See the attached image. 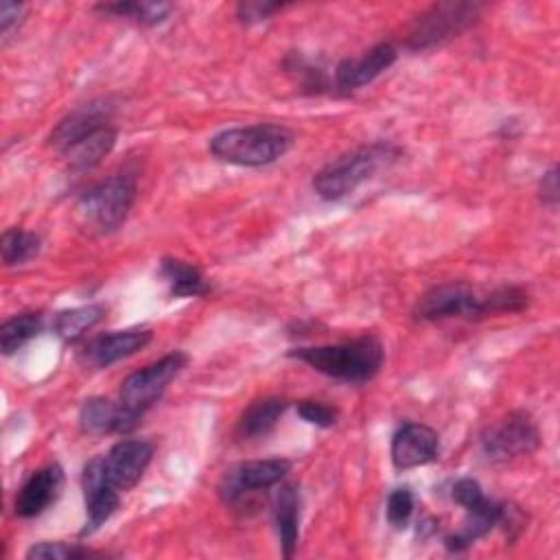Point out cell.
<instances>
[{
  "instance_id": "obj_1",
  "label": "cell",
  "mask_w": 560,
  "mask_h": 560,
  "mask_svg": "<svg viewBox=\"0 0 560 560\" xmlns=\"http://www.w3.org/2000/svg\"><path fill=\"white\" fill-rule=\"evenodd\" d=\"M289 357L304 361L313 370L346 383H365L383 368L385 350L376 335H361L341 343L295 348Z\"/></svg>"
},
{
  "instance_id": "obj_2",
  "label": "cell",
  "mask_w": 560,
  "mask_h": 560,
  "mask_svg": "<svg viewBox=\"0 0 560 560\" xmlns=\"http://www.w3.org/2000/svg\"><path fill=\"white\" fill-rule=\"evenodd\" d=\"M293 144V131L284 125L258 122L223 129L212 136L210 153L236 166H265L280 160Z\"/></svg>"
},
{
  "instance_id": "obj_3",
  "label": "cell",
  "mask_w": 560,
  "mask_h": 560,
  "mask_svg": "<svg viewBox=\"0 0 560 560\" xmlns=\"http://www.w3.org/2000/svg\"><path fill=\"white\" fill-rule=\"evenodd\" d=\"M400 149L392 142H372L341 153L313 177L315 192L326 201H339L372 179L383 166L396 162Z\"/></svg>"
},
{
  "instance_id": "obj_4",
  "label": "cell",
  "mask_w": 560,
  "mask_h": 560,
  "mask_svg": "<svg viewBox=\"0 0 560 560\" xmlns=\"http://www.w3.org/2000/svg\"><path fill=\"white\" fill-rule=\"evenodd\" d=\"M136 197V177L118 173L88 188L77 203V212L90 228L98 232H114L127 219Z\"/></svg>"
},
{
  "instance_id": "obj_5",
  "label": "cell",
  "mask_w": 560,
  "mask_h": 560,
  "mask_svg": "<svg viewBox=\"0 0 560 560\" xmlns=\"http://www.w3.org/2000/svg\"><path fill=\"white\" fill-rule=\"evenodd\" d=\"M479 11L481 4L477 2H438L411 24L407 46L413 50L440 46L464 33L479 18Z\"/></svg>"
},
{
  "instance_id": "obj_6",
  "label": "cell",
  "mask_w": 560,
  "mask_h": 560,
  "mask_svg": "<svg viewBox=\"0 0 560 560\" xmlns=\"http://www.w3.org/2000/svg\"><path fill=\"white\" fill-rule=\"evenodd\" d=\"M188 357L179 350L164 354L155 363L129 374L120 385L118 402L136 413H144L153 402L162 398L168 383L186 368Z\"/></svg>"
},
{
  "instance_id": "obj_7",
  "label": "cell",
  "mask_w": 560,
  "mask_h": 560,
  "mask_svg": "<svg viewBox=\"0 0 560 560\" xmlns=\"http://www.w3.org/2000/svg\"><path fill=\"white\" fill-rule=\"evenodd\" d=\"M538 446L540 431L525 411H512L481 433V451L490 462H510L534 453Z\"/></svg>"
},
{
  "instance_id": "obj_8",
  "label": "cell",
  "mask_w": 560,
  "mask_h": 560,
  "mask_svg": "<svg viewBox=\"0 0 560 560\" xmlns=\"http://www.w3.org/2000/svg\"><path fill=\"white\" fill-rule=\"evenodd\" d=\"M420 322H440L448 317H483V295L466 282H446L429 289L413 306Z\"/></svg>"
},
{
  "instance_id": "obj_9",
  "label": "cell",
  "mask_w": 560,
  "mask_h": 560,
  "mask_svg": "<svg viewBox=\"0 0 560 560\" xmlns=\"http://www.w3.org/2000/svg\"><path fill=\"white\" fill-rule=\"evenodd\" d=\"M289 470H291V462L282 457L241 462L234 468H230V472L223 475L219 483V494L225 503H232L241 499L245 492L276 486L278 481L284 479Z\"/></svg>"
},
{
  "instance_id": "obj_10",
  "label": "cell",
  "mask_w": 560,
  "mask_h": 560,
  "mask_svg": "<svg viewBox=\"0 0 560 560\" xmlns=\"http://www.w3.org/2000/svg\"><path fill=\"white\" fill-rule=\"evenodd\" d=\"M114 103L109 98H96L90 103H83L79 107H74L68 116H63L57 127L50 133V144L66 153L70 147H74L77 142L85 140L88 136L112 127V118H114Z\"/></svg>"
},
{
  "instance_id": "obj_11",
  "label": "cell",
  "mask_w": 560,
  "mask_h": 560,
  "mask_svg": "<svg viewBox=\"0 0 560 560\" xmlns=\"http://www.w3.org/2000/svg\"><path fill=\"white\" fill-rule=\"evenodd\" d=\"M81 486L85 497V527L81 529V536H85L96 532L116 512L120 497L107 479L103 455H96L85 464Z\"/></svg>"
},
{
  "instance_id": "obj_12",
  "label": "cell",
  "mask_w": 560,
  "mask_h": 560,
  "mask_svg": "<svg viewBox=\"0 0 560 560\" xmlns=\"http://www.w3.org/2000/svg\"><path fill=\"white\" fill-rule=\"evenodd\" d=\"M151 337H153V332L149 328H127V330H114L107 335H98L81 348L79 361L92 370L109 368L112 363L127 359V357L136 354L138 350H142L151 341Z\"/></svg>"
},
{
  "instance_id": "obj_13",
  "label": "cell",
  "mask_w": 560,
  "mask_h": 560,
  "mask_svg": "<svg viewBox=\"0 0 560 560\" xmlns=\"http://www.w3.org/2000/svg\"><path fill=\"white\" fill-rule=\"evenodd\" d=\"M153 457V446L147 440H120L116 442L107 455H103L105 459V472L109 483L118 490V492H127L131 490L140 477L144 475L147 466L151 464Z\"/></svg>"
},
{
  "instance_id": "obj_14",
  "label": "cell",
  "mask_w": 560,
  "mask_h": 560,
  "mask_svg": "<svg viewBox=\"0 0 560 560\" xmlns=\"http://www.w3.org/2000/svg\"><path fill=\"white\" fill-rule=\"evenodd\" d=\"M440 453L438 433L420 422L402 424L392 438V464L398 470H409L433 462Z\"/></svg>"
},
{
  "instance_id": "obj_15",
  "label": "cell",
  "mask_w": 560,
  "mask_h": 560,
  "mask_svg": "<svg viewBox=\"0 0 560 560\" xmlns=\"http://www.w3.org/2000/svg\"><path fill=\"white\" fill-rule=\"evenodd\" d=\"M63 488V468L59 464H48L37 468L20 488L15 497V514L22 518H33L48 510Z\"/></svg>"
},
{
  "instance_id": "obj_16",
  "label": "cell",
  "mask_w": 560,
  "mask_h": 560,
  "mask_svg": "<svg viewBox=\"0 0 560 560\" xmlns=\"http://www.w3.org/2000/svg\"><path fill=\"white\" fill-rule=\"evenodd\" d=\"M396 57L398 52L392 44H376L361 57L339 61L335 68V85L343 92L363 88L372 83L378 74H383L396 61Z\"/></svg>"
},
{
  "instance_id": "obj_17",
  "label": "cell",
  "mask_w": 560,
  "mask_h": 560,
  "mask_svg": "<svg viewBox=\"0 0 560 560\" xmlns=\"http://www.w3.org/2000/svg\"><path fill=\"white\" fill-rule=\"evenodd\" d=\"M142 416L127 409L120 402H112L103 396H92L83 402L79 422L81 429L90 435H103V433H131L140 424Z\"/></svg>"
},
{
  "instance_id": "obj_18",
  "label": "cell",
  "mask_w": 560,
  "mask_h": 560,
  "mask_svg": "<svg viewBox=\"0 0 560 560\" xmlns=\"http://www.w3.org/2000/svg\"><path fill=\"white\" fill-rule=\"evenodd\" d=\"M300 492L295 486L284 483L278 490L276 497V508H273V518H276V529L280 536V547L284 558H293L298 549V536H300Z\"/></svg>"
},
{
  "instance_id": "obj_19",
  "label": "cell",
  "mask_w": 560,
  "mask_h": 560,
  "mask_svg": "<svg viewBox=\"0 0 560 560\" xmlns=\"http://www.w3.org/2000/svg\"><path fill=\"white\" fill-rule=\"evenodd\" d=\"M501 514H503V503L492 501V499H488L481 508L466 512V518H464L462 527L455 534L444 538L446 549L464 551L475 540L483 538L490 529H494L499 525V521H501Z\"/></svg>"
},
{
  "instance_id": "obj_20",
  "label": "cell",
  "mask_w": 560,
  "mask_h": 560,
  "mask_svg": "<svg viewBox=\"0 0 560 560\" xmlns=\"http://www.w3.org/2000/svg\"><path fill=\"white\" fill-rule=\"evenodd\" d=\"M287 400L280 396H265L254 400L243 416L236 422V435L241 440H256V438H265L282 418L284 409H287Z\"/></svg>"
},
{
  "instance_id": "obj_21",
  "label": "cell",
  "mask_w": 560,
  "mask_h": 560,
  "mask_svg": "<svg viewBox=\"0 0 560 560\" xmlns=\"http://www.w3.org/2000/svg\"><path fill=\"white\" fill-rule=\"evenodd\" d=\"M160 276L168 284L171 295L175 298H197V295H208L210 291L201 269L179 258H162Z\"/></svg>"
},
{
  "instance_id": "obj_22",
  "label": "cell",
  "mask_w": 560,
  "mask_h": 560,
  "mask_svg": "<svg viewBox=\"0 0 560 560\" xmlns=\"http://www.w3.org/2000/svg\"><path fill=\"white\" fill-rule=\"evenodd\" d=\"M116 144V129L105 127L85 140L70 147L63 155L68 158V164L72 171H90L94 168Z\"/></svg>"
},
{
  "instance_id": "obj_23",
  "label": "cell",
  "mask_w": 560,
  "mask_h": 560,
  "mask_svg": "<svg viewBox=\"0 0 560 560\" xmlns=\"http://www.w3.org/2000/svg\"><path fill=\"white\" fill-rule=\"evenodd\" d=\"M107 313V306L103 304H88V306H77V308H68V311H61L57 313L55 322H52V328L55 332L72 343L77 339H81L90 328H94Z\"/></svg>"
},
{
  "instance_id": "obj_24",
  "label": "cell",
  "mask_w": 560,
  "mask_h": 560,
  "mask_svg": "<svg viewBox=\"0 0 560 560\" xmlns=\"http://www.w3.org/2000/svg\"><path fill=\"white\" fill-rule=\"evenodd\" d=\"M44 330V315L42 313H20L11 319H7L0 326V346L4 354H13L24 343H28L33 337H37Z\"/></svg>"
},
{
  "instance_id": "obj_25",
  "label": "cell",
  "mask_w": 560,
  "mask_h": 560,
  "mask_svg": "<svg viewBox=\"0 0 560 560\" xmlns=\"http://www.w3.org/2000/svg\"><path fill=\"white\" fill-rule=\"evenodd\" d=\"M98 11L114 15V18H127L142 26H155L164 22L173 9L168 2H107L96 4Z\"/></svg>"
},
{
  "instance_id": "obj_26",
  "label": "cell",
  "mask_w": 560,
  "mask_h": 560,
  "mask_svg": "<svg viewBox=\"0 0 560 560\" xmlns=\"http://www.w3.org/2000/svg\"><path fill=\"white\" fill-rule=\"evenodd\" d=\"M42 241L35 232L28 230H20V228H11L2 234L0 241V249H2V260L7 267H15V265H24L31 258H35L39 254Z\"/></svg>"
},
{
  "instance_id": "obj_27",
  "label": "cell",
  "mask_w": 560,
  "mask_h": 560,
  "mask_svg": "<svg viewBox=\"0 0 560 560\" xmlns=\"http://www.w3.org/2000/svg\"><path fill=\"white\" fill-rule=\"evenodd\" d=\"M527 302H529V295L521 287H499L492 293L483 295V315L516 313V311H523Z\"/></svg>"
},
{
  "instance_id": "obj_28",
  "label": "cell",
  "mask_w": 560,
  "mask_h": 560,
  "mask_svg": "<svg viewBox=\"0 0 560 560\" xmlns=\"http://www.w3.org/2000/svg\"><path fill=\"white\" fill-rule=\"evenodd\" d=\"M98 556L96 551L81 547V545H68L61 540H44L33 545L26 551V558H37V560H81V558H94Z\"/></svg>"
},
{
  "instance_id": "obj_29",
  "label": "cell",
  "mask_w": 560,
  "mask_h": 560,
  "mask_svg": "<svg viewBox=\"0 0 560 560\" xmlns=\"http://www.w3.org/2000/svg\"><path fill=\"white\" fill-rule=\"evenodd\" d=\"M413 505H416V501H413V492L409 488L392 490L387 497V508H385L389 525H394L396 529L407 527V523L413 514Z\"/></svg>"
},
{
  "instance_id": "obj_30",
  "label": "cell",
  "mask_w": 560,
  "mask_h": 560,
  "mask_svg": "<svg viewBox=\"0 0 560 560\" xmlns=\"http://www.w3.org/2000/svg\"><path fill=\"white\" fill-rule=\"evenodd\" d=\"M451 497H453V501H455L457 505H462L466 512L477 510V508H481V505L488 501V497L483 494L479 481H477V479H470V477L457 479V481L453 483Z\"/></svg>"
},
{
  "instance_id": "obj_31",
  "label": "cell",
  "mask_w": 560,
  "mask_h": 560,
  "mask_svg": "<svg viewBox=\"0 0 560 560\" xmlns=\"http://www.w3.org/2000/svg\"><path fill=\"white\" fill-rule=\"evenodd\" d=\"M298 413L315 427H332L339 418V411L332 405L322 402V400H300Z\"/></svg>"
},
{
  "instance_id": "obj_32",
  "label": "cell",
  "mask_w": 560,
  "mask_h": 560,
  "mask_svg": "<svg viewBox=\"0 0 560 560\" xmlns=\"http://www.w3.org/2000/svg\"><path fill=\"white\" fill-rule=\"evenodd\" d=\"M284 4L282 2H260V0H245L236 7V15L245 24H254L260 20L271 18L276 11H280Z\"/></svg>"
},
{
  "instance_id": "obj_33",
  "label": "cell",
  "mask_w": 560,
  "mask_h": 560,
  "mask_svg": "<svg viewBox=\"0 0 560 560\" xmlns=\"http://www.w3.org/2000/svg\"><path fill=\"white\" fill-rule=\"evenodd\" d=\"M26 13V7L20 2H9L4 0L0 4V31H2V39L11 37V33L22 24Z\"/></svg>"
},
{
  "instance_id": "obj_34",
  "label": "cell",
  "mask_w": 560,
  "mask_h": 560,
  "mask_svg": "<svg viewBox=\"0 0 560 560\" xmlns=\"http://www.w3.org/2000/svg\"><path fill=\"white\" fill-rule=\"evenodd\" d=\"M538 195H540L542 206H547V208H551V210L558 206V168H556V166H551V168L542 175Z\"/></svg>"
}]
</instances>
